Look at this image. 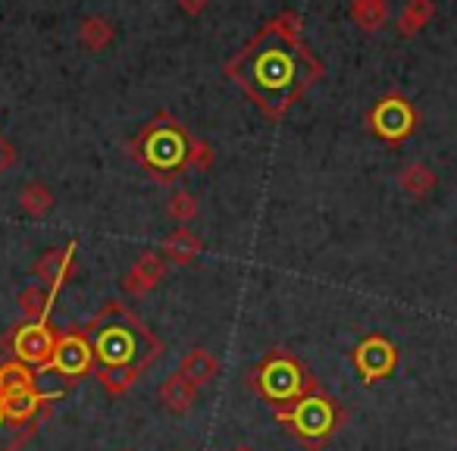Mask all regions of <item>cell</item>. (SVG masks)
Segmentation results:
<instances>
[{
	"label": "cell",
	"mask_w": 457,
	"mask_h": 451,
	"mask_svg": "<svg viewBox=\"0 0 457 451\" xmlns=\"http://www.w3.org/2000/svg\"><path fill=\"white\" fill-rule=\"evenodd\" d=\"M351 20L361 26L363 32H376L386 26L388 20V0H354L351 4Z\"/></svg>",
	"instance_id": "ac0fdd59"
},
{
	"label": "cell",
	"mask_w": 457,
	"mask_h": 451,
	"mask_svg": "<svg viewBox=\"0 0 457 451\" xmlns=\"http://www.w3.org/2000/svg\"><path fill=\"white\" fill-rule=\"evenodd\" d=\"M51 301H54V292L45 286H29L20 292L16 305H20L22 317L26 320H47V311H51Z\"/></svg>",
	"instance_id": "ffe728a7"
},
{
	"label": "cell",
	"mask_w": 457,
	"mask_h": 451,
	"mask_svg": "<svg viewBox=\"0 0 457 451\" xmlns=\"http://www.w3.org/2000/svg\"><path fill=\"white\" fill-rule=\"evenodd\" d=\"M207 4L210 0H179V7H182L188 16H201L204 10H207Z\"/></svg>",
	"instance_id": "484cf974"
},
{
	"label": "cell",
	"mask_w": 457,
	"mask_h": 451,
	"mask_svg": "<svg viewBox=\"0 0 457 451\" xmlns=\"http://www.w3.org/2000/svg\"><path fill=\"white\" fill-rule=\"evenodd\" d=\"M95 367V351L85 332H57V345H54V355L47 370L63 380H79V376L91 373Z\"/></svg>",
	"instance_id": "8992f818"
},
{
	"label": "cell",
	"mask_w": 457,
	"mask_h": 451,
	"mask_svg": "<svg viewBox=\"0 0 457 451\" xmlns=\"http://www.w3.org/2000/svg\"><path fill=\"white\" fill-rule=\"evenodd\" d=\"M38 423H29V426H16V423H7L0 426V451H20L29 438L35 436Z\"/></svg>",
	"instance_id": "603a6c76"
},
{
	"label": "cell",
	"mask_w": 457,
	"mask_h": 451,
	"mask_svg": "<svg viewBox=\"0 0 457 451\" xmlns=\"http://www.w3.org/2000/svg\"><path fill=\"white\" fill-rule=\"evenodd\" d=\"M176 373L185 376V380H188L195 388H204V386H210V382L216 380V373H220V361H216L213 351H207V348H191L188 355H182V361H179Z\"/></svg>",
	"instance_id": "7c38bea8"
},
{
	"label": "cell",
	"mask_w": 457,
	"mask_h": 451,
	"mask_svg": "<svg viewBox=\"0 0 457 451\" xmlns=\"http://www.w3.org/2000/svg\"><path fill=\"white\" fill-rule=\"evenodd\" d=\"M113 22L104 20V16H85L82 26H79V45L85 51H104V47L113 41Z\"/></svg>",
	"instance_id": "e0dca14e"
},
{
	"label": "cell",
	"mask_w": 457,
	"mask_h": 451,
	"mask_svg": "<svg viewBox=\"0 0 457 451\" xmlns=\"http://www.w3.org/2000/svg\"><path fill=\"white\" fill-rule=\"evenodd\" d=\"M398 185L407 197L423 201V197H429L432 188L438 185V176H436V170L426 163H407L404 170L398 172Z\"/></svg>",
	"instance_id": "5bb4252c"
},
{
	"label": "cell",
	"mask_w": 457,
	"mask_h": 451,
	"mask_svg": "<svg viewBox=\"0 0 457 451\" xmlns=\"http://www.w3.org/2000/svg\"><path fill=\"white\" fill-rule=\"evenodd\" d=\"M279 417L288 420V423L295 426V432H301L304 438H313V442L329 436L338 423L336 405H332L329 398H323V395H307V398H301L292 411H282Z\"/></svg>",
	"instance_id": "5b68a950"
},
{
	"label": "cell",
	"mask_w": 457,
	"mask_h": 451,
	"mask_svg": "<svg viewBox=\"0 0 457 451\" xmlns=\"http://www.w3.org/2000/svg\"><path fill=\"white\" fill-rule=\"evenodd\" d=\"M38 286L57 292L63 282H70V276L76 273V245H66V248H51L35 261L32 267Z\"/></svg>",
	"instance_id": "30bf717a"
},
{
	"label": "cell",
	"mask_w": 457,
	"mask_h": 451,
	"mask_svg": "<svg viewBox=\"0 0 457 451\" xmlns=\"http://www.w3.org/2000/svg\"><path fill=\"white\" fill-rule=\"evenodd\" d=\"M138 370L141 367H104L97 376H101V382H104L107 392L120 395V392H126L135 380H138Z\"/></svg>",
	"instance_id": "44dd1931"
},
{
	"label": "cell",
	"mask_w": 457,
	"mask_h": 451,
	"mask_svg": "<svg viewBox=\"0 0 457 451\" xmlns=\"http://www.w3.org/2000/svg\"><path fill=\"white\" fill-rule=\"evenodd\" d=\"M10 420H7V413H4V401H0V426H7Z\"/></svg>",
	"instance_id": "4316f807"
},
{
	"label": "cell",
	"mask_w": 457,
	"mask_h": 451,
	"mask_svg": "<svg viewBox=\"0 0 457 451\" xmlns=\"http://www.w3.org/2000/svg\"><path fill=\"white\" fill-rule=\"evenodd\" d=\"M95 351V361H101L104 367H145L138 363L141 342L145 330L138 326V320L129 317L126 307L107 305L101 311V317L85 330Z\"/></svg>",
	"instance_id": "7a4b0ae2"
},
{
	"label": "cell",
	"mask_w": 457,
	"mask_h": 451,
	"mask_svg": "<svg viewBox=\"0 0 457 451\" xmlns=\"http://www.w3.org/2000/svg\"><path fill=\"white\" fill-rule=\"evenodd\" d=\"M185 154H188V138L170 116L154 120L135 141V157L151 172H157V179H172V172L185 166Z\"/></svg>",
	"instance_id": "3957f363"
},
{
	"label": "cell",
	"mask_w": 457,
	"mask_h": 451,
	"mask_svg": "<svg viewBox=\"0 0 457 451\" xmlns=\"http://www.w3.org/2000/svg\"><path fill=\"white\" fill-rule=\"evenodd\" d=\"M166 213H170V220H176L185 226V222H191L197 216V201L185 188H179V191H172L170 204H166Z\"/></svg>",
	"instance_id": "7402d4cb"
},
{
	"label": "cell",
	"mask_w": 457,
	"mask_h": 451,
	"mask_svg": "<svg viewBox=\"0 0 457 451\" xmlns=\"http://www.w3.org/2000/svg\"><path fill=\"white\" fill-rule=\"evenodd\" d=\"M13 163H16V147L0 135V172H7Z\"/></svg>",
	"instance_id": "d4e9b609"
},
{
	"label": "cell",
	"mask_w": 457,
	"mask_h": 451,
	"mask_svg": "<svg viewBox=\"0 0 457 451\" xmlns=\"http://www.w3.org/2000/svg\"><path fill=\"white\" fill-rule=\"evenodd\" d=\"M367 122L373 129V135H379L382 141H401L413 132L417 113H413V107L401 95H388L370 110Z\"/></svg>",
	"instance_id": "52a82bcc"
},
{
	"label": "cell",
	"mask_w": 457,
	"mask_h": 451,
	"mask_svg": "<svg viewBox=\"0 0 457 451\" xmlns=\"http://www.w3.org/2000/svg\"><path fill=\"white\" fill-rule=\"evenodd\" d=\"M301 386H304V373H301V367L288 355H276V357H270V361L263 363L261 392L267 395V398L288 401V398H295V395L301 392Z\"/></svg>",
	"instance_id": "ba28073f"
},
{
	"label": "cell",
	"mask_w": 457,
	"mask_h": 451,
	"mask_svg": "<svg viewBox=\"0 0 457 451\" xmlns=\"http://www.w3.org/2000/svg\"><path fill=\"white\" fill-rule=\"evenodd\" d=\"M157 398H160V405H163L166 411L185 413V411H191V407H195L197 388L191 386V382L185 380V376L172 373V376H166V380H163V386H160Z\"/></svg>",
	"instance_id": "4fadbf2b"
},
{
	"label": "cell",
	"mask_w": 457,
	"mask_h": 451,
	"mask_svg": "<svg viewBox=\"0 0 457 451\" xmlns=\"http://www.w3.org/2000/svg\"><path fill=\"white\" fill-rule=\"evenodd\" d=\"M20 207L26 210L29 216L41 220V216L51 213V207H54V191L47 188L45 182H29V185H22V191H20Z\"/></svg>",
	"instance_id": "d6986e66"
},
{
	"label": "cell",
	"mask_w": 457,
	"mask_h": 451,
	"mask_svg": "<svg viewBox=\"0 0 457 451\" xmlns=\"http://www.w3.org/2000/svg\"><path fill=\"white\" fill-rule=\"evenodd\" d=\"M163 276H166V257L157 255V251H147V255H141L138 261H135V267L126 273L122 292L141 298V295H147L151 288H157Z\"/></svg>",
	"instance_id": "8fae6325"
},
{
	"label": "cell",
	"mask_w": 457,
	"mask_h": 451,
	"mask_svg": "<svg viewBox=\"0 0 457 451\" xmlns=\"http://www.w3.org/2000/svg\"><path fill=\"white\" fill-rule=\"evenodd\" d=\"M228 76L245 85L251 97L270 113L286 110L307 82L320 76V63L298 41V29L286 20L267 26L232 63Z\"/></svg>",
	"instance_id": "6da1fadb"
},
{
	"label": "cell",
	"mask_w": 457,
	"mask_h": 451,
	"mask_svg": "<svg viewBox=\"0 0 457 451\" xmlns=\"http://www.w3.org/2000/svg\"><path fill=\"white\" fill-rule=\"evenodd\" d=\"M163 255L170 257L172 263L185 267V263H191L197 255H201V238H197L188 226H179V230H172L170 236H166Z\"/></svg>",
	"instance_id": "9a60e30c"
},
{
	"label": "cell",
	"mask_w": 457,
	"mask_h": 451,
	"mask_svg": "<svg viewBox=\"0 0 457 451\" xmlns=\"http://www.w3.org/2000/svg\"><path fill=\"white\" fill-rule=\"evenodd\" d=\"M436 16V0H407L398 13V35L411 38Z\"/></svg>",
	"instance_id": "2e32d148"
},
{
	"label": "cell",
	"mask_w": 457,
	"mask_h": 451,
	"mask_svg": "<svg viewBox=\"0 0 457 451\" xmlns=\"http://www.w3.org/2000/svg\"><path fill=\"white\" fill-rule=\"evenodd\" d=\"M213 163V151L204 141H188V154H185V166H195V170H210Z\"/></svg>",
	"instance_id": "cb8c5ba5"
},
{
	"label": "cell",
	"mask_w": 457,
	"mask_h": 451,
	"mask_svg": "<svg viewBox=\"0 0 457 451\" xmlns=\"http://www.w3.org/2000/svg\"><path fill=\"white\" fill-rule=\"evenodd\" d=\"M354 363H357V370L363 373V380L373 382V380H382V376L392 373L395 363H398V351H395V345L388 342V338L370 336V338H363V342L357 345Z\"/></svg>",
	"instance_id": "9c48e42d"
},
{
	"label": "cell",
	"mask_w": 457,
	"mask_h": 451,
	"mask_svg": "<svg viewBox=\"0 0 457 451\" xmlns=\"http://www.w3.org/2000/svg\"><path fill=\"white\" fill-rule=\"evenodd\" d=\"M7 345H10L13 361L26 363V367H32V370H47L54 345H57V332L51 330L47 320H26V323H20L10 332Z\"/></svg>",
	"instance_id": "277c9868"
},
{
	"label": "cell",
	"mask_w": 457,
	"mask_h": 451,
	"mask_svg": "<svg viewBox=\"0 0 457 451\" xmlns=\"http://www.w3.org/2000/svg\"><path fill=\"white\" fill-rule=\"evenodd\" d=\"M122 451H135V448H122Z\"/></svg>",
	"instance_id": "83f0119b"
}]
</instances>
